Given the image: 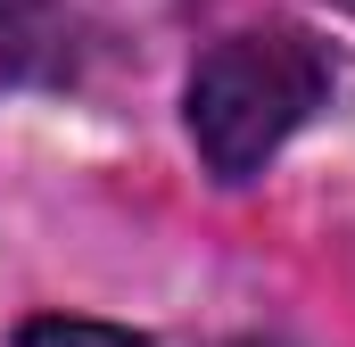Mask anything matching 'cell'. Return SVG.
<instances>
[{
  "label": "cell",
  "instance_id": "3",
  "mask_svg": "<svg viewBox=\"0 0 355 347\" xmlns=\"http://www.w3.org/2000/svg\"><path fill=\"white\" fill-rule=\"evenodd\" d=\"M17 347H149L132 339V331H116V323H67V314H42V323H25Z\"/></svg>",
  "mask_w": 355,
  "mask_h": 347
},
{
  "label": "cell",
  "instance_id": "1",
  "mask_svg": "<svg viewBox=\"0 0 355 347\" xmlns=\"http://www.w3.org/2000/svg\"><path fill=\"white\" fill-rule=\"evenodd\" d=\"M339 67L297 25H248L215 42L190 75V141L223 182H248L272 149L331 99Z\"/></svg>",
  "mask_w": 355,
  "mask_h": 347
},
{
  "label": "cell",
  "instance_id": "5",
  "mask_svg": "<svg viewBox=\"0 0 355 347\" xmlns=\"http://www.w3.org/2000/svg\"><path fill=\"white\" fill-rule=\"evenodd\" d=\"M339 8H355V0H339Z\"/></svg>",
  "mask_w": 355,
  "mask_h": 347
},
{
  "label": "cell",
  "instance_id": "2",
  "mask_svg": "<svg viewBox=\"0 0 355 347\" xmlns=\"http://www.w3.org/2000/svg\"><path fill=\"white\" fill-rule=\"evenodd\" d=\"M58 67V42H50V25L33 17V8H0V91L8 83H33V75H50Z\"/></svg>",
  "mask_w": 355,
  "mask_h": 347
},
{
  "label": "cell",
  "instance_id": "4",
  "mask_svg": "<svg viewBox=\"0 0 355 347\" xmlns=\"http://www.w3.org/2000/svg\"><path fill=\"white\" fill-rule=\"evenodd\" d=\"M240 347H272V339H240Z\"/></svg>",
  "mask_w": 355,
  "mask_h": 347
}]
</instances>
